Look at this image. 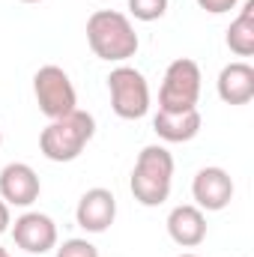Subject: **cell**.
<instances>
[{
	"mask_svg": "<svg viewBox=\"0 0 254 257\" xmlns=\"http://www.w3.org/2000/svg\"><path fill=\"white\" fill-rule=\"evenodd\" d=\"M87 45L99 60L108 63H126L138 54V33L129 21V15L117 9H96L87 18Z\"/></svg>",
	"mask_w": 254,
	"mask_h": 257,
	"instance_id": "cell-1",
	"label": "cell"
},
{
	"mask_svg": "<svg viewBox=\"0 0 254 257\" xmlns=\"http://www.w3.org/2000/svg\"><path fill=\"white\" fill-rule=\"evenodd\" d=\"M174 186V156L162 144H150L138 153V162L132 168L129 189L138 203L144 206H162L171 197Z\"/></svg>",
	"mask_w": 254,
	"mask_h": 257,
	"instance_id": "cell-2",
	"label": "cell"
},
{
	"mask_svg": "<svg viewBox=\"0 0 254 257\" xmlns=\"http://www.w3.org/2000/svg\"><path fill=\"white\" fill-rule=\"evenodd\" d=\"M93 135H96L93 114L75 108L72 114L57 117V120H51L48 126L42 128L39 150H42V156L48 162H60V165L63 162H75L84 153V147L93 141Z\"/></svg>",
	"mask_w": 254,
	"mask_h": 257,
	"instance_id": "cell-3",
	"label": "cell"
},
{
	"mask_svg": "<svg viewBox=\"0 0 254 257\" xmlns=\"http://www.w3.org/2000/svg\"><path fill=\"white\" fill-rule=\"evenodd\" d=\"M200 81H203L200 66L189 57H177L165 69L162 90H159V111H168V114L194 111L200 99Z\"/></svg>",
	"mask_w": 254,
	"mask_h": 257,
	"instance_id": "cell-4",
	"label": "cell"
},
{
	"mask_svg": "<svg viewBox=\"0 0 254 257\" xmlns=\"http://www.w3.org/2000/svg\"><path fill=\"white\" fill-rule=\"evenodd\" d=\"M108 93H111V108L120 120H141L150 111V84L144 72L135 66L120 63L108 75Z\"/></svg>",
	"mask_w": 254,
	"mask_h": 257,
	"instance_id": "cell-5",
	"label": "cell"
},
{
	"mask_svg": "<svg viewBox=\"0 0 254 257\" xmlns=\"http://www.w3.org/2000/svg\"><path fill=\"white\" fill-rule=\"evenodd\" d=\"M33 96H36L39 111H42L48 120L66 117V114H72V111L78 108V93H75L72 78L54 63L42 66V69L33 75Z\"/></svg>",
	"mask_w": 254,
	"mask_h": 257,
	"instance_id": "cell-6",
	"label": "cell"
},
{
	"mask_svg": "<svg viewBox=\"0 0 254 257\" xmlns=\"http://www.w3.org/2000/svg\"><path fill=\"white\" fill-rule=\"evenodd\" d=\"M12 239L27 254H48L57 248V224L45 212H24L12 224Z\"/></svg>",
	"mask_w": 254,
	"mask_h": 257,
	"instance_id": "cell-7",
	"label": "cell"
},
{
	"mask_svg": "<svg viewBox=\"0 0 254 257\" xmlns=\"http://www.w3.org/2000/svg\"><path fill=\"white\" fill-rule=\"evenodd\" d=\"M191 197L197 209L221 212L233 200V180L224 168H200L191 183Z\"/></svg>",
	"mask_w": 254,
	"mask_h": 257,
	"instance_id": "cell-8",
	"label": "cell"
},
{
	"mask_svg": "<svg viewBox=\"0 0 254 257\" xmlns=\"http://www.w3.org/2000/svg\"><path fill=\"white\" fill-rule=\"evenodd\" d=\"M39 192H42V183L30 165L9 162L0 171V200H6L9 206H33L39 200Z\"/></svg>",
	"mask_w": 254,
	"mask_h": 257,
	"instance_id": "cell-9",
	"label": "cell"
},
{
	"mask_svg": "<svg viewBox=\"0 0 254 257\" xmlns=\"http://www.w3.org/2000/svg\"><path fill=\"white\" fill-rule=\"evenodd\" d=\"M117 218V197L108 189H90L75 206V221L87 233H105Z\"/></svg>",
	"mask_w": 254,
	"mask_h": 257,
	"instance_id": "cell-10",
	"label": "cell"
},
{
	"mask_svg": "<svg viewBox=\"0 0 254 257\" xmlns=\"http://www.w3.org/2000/svg\"><path fill=\"white\" fill-rule=\"evenodd\" d=\"M218 99L224 105H248L254 99V66L245 60L227 63L218 72Z\"/></svg>",
	"mask_w": 254,
	"mask_h": 257,
	"instance_id": "cell-11",
	"label": "cell"
},
{
	"mask_svg": "<svg viewBox=\"0 0 254 257\" xmlns=\"http://www.w3.org/2000/svg\"><path fill=\"white\" fill-rule=\"evenodd\" d=\"M168 233L183 248L200 245L206 239V215H203V209H197L194 203L174 206L171 215H168Z\"/></svg>",
	"mask_w": 254,
	"mask_h": 257,
	"instance_id": "cell-12",
	"label": "cell"
},
{
	"mask_svg": "<svg viewBox=\"0 0 254 257\" xmlns=\"http://www.w3.org/2000/svg\"><path fill=\"white\" fill-rule=\"evenodd\" d=\"M200 111H183V114H168V111H159L153 117V132L165 141V144H186L191 138H197L200 132Z\"/></svg>",
	"mask_w": 254,
	"mask_h": 257,
	"instance_id": "cell-13",
	"label": "cell"
},
{
	"mask_svg": "<svg viewBox=\"0 0 254 257\" xmlns=\"http://www.w3.org/2000/svg\"><path fill=\"white\" fill-rule=\"evenodd\" d=\"M227 48L236 57H251L254 54V0H245L239 15L227 27Z\"/></svg>",
	"mask_w": 254,
	"mask_h": 257,
	"instance_id": "cell-14",
	"label": "cell"
},
{
	"mask_svg": "<svg viewBox=\"0 0 254 257\" xmlns=\"http://www.w3.org/2000/svg\"><path fill=\"white\" fill-rule=\"evenodd\" d=\"M129 12L138 21H159L168 12V0H129Z\"/></svg>",
	"mask_w": 254,
	"mask_h": 257,
	"instance_id": "cell-15",
	"label": "cell"
},
{
	"mask_svg": "<svg viewBox=\"0 0 254 257\" xmlns=\"http://www.w3.org/2000/svg\"><path fill=\"white\" fill-rule=\"evenodd\" d=\"M57 257H99V248L87 239H66L63 245L57 248Z\"/></svg>",
	"mask_w": 254,
	"mask_h": 257,
	"instance_id": "cell-16",
	"label": "cell"
},
{
	"mask_svg": "<svg viewBox=\"0 0 254 257\" xmlns=\"http://www.w3.org/2000/svg\"><path fill=\"white\" fill-rule=\"evenodd\" d=\"M236 3H239V0H197V6H200L203 12H209V15H224V12H230Z\"/></svg>",
	"mask_w": 254,
	"mask_h": 257,
	"instance_id": "cell-17",
	"label": "cell"
},
{
	"mask_svg": "<svg viewBox=\"0 0 254 257\" xmlns=\"http://www.w3.org/2000/svg\"><path fill=\"white\" fill-rule=\"evenodd\" d=\"M9 224H12L9 203H6V200H0V233H6V230H9Z\"/></svg>",
	"mask_w": 254,
	"mask_h": 257,
	"instance_id": "cell-18",
	"label": "cell"
},
{
	"mask_svg": "<svg viewBox=\"0 0 254 257\" xmlns=\"http://www.w3.org/2000/svg\"><path fill=\"white\" fill-rule=\"evenodd\" d=\"M0 257H12V254H9V251H6V248H3V245H0Z\"/></svg>",
	"mask_w": 254,
	"mask_h": 257,
	"instance_id": "cell-19",
	"label": "cell"
},
{
	"mask_svg": "<svg viewBox=\"0 0 254 257\" xmlns=\"http://www.w3.org/2000/svg\"><path fill=\"white\" fill-rule=\"evenodd\" d=\"M177 257H197V254H191V251H186V254H177Z\"/></svg>",
	"mask_w": 254,
	"mask_h": 257,
	"instance_id": "cell-20",
	"label": "cell"
},
{
	"mask_svg": "<svg viewBox=\"0 0 254 257\" xmlns=\"http://www.w3.org/2000/svg\"><path fill=\"white\" fill-rule=\"evenodd\" d=\"M21 3H42V0H21Z\"/></svg>",
	"mask_w": 254,
	"mask_h": 257,
	"instance_id": "cell-21",
	"label": "cell"
},
{
	"mask_svg": "<svg viewBox=\"0 0 254 257\" xmlns=\"http://www.w3.org/2000/svg\"><path fill=\"white\" fill-rule=\"evenodd\" d=\"M0 144H3V135H0Z\"/></svg>",
	"mask_w": 254,
	"mask_h": 257,
	"instance_id": "cell-22",
	"label": "cell"
}]
</instances>
